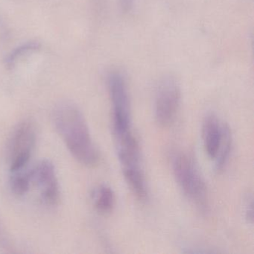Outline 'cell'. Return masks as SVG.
Wrapping results in <instances>:
<instances>
[{
  "label": "cell",
  "instance_id": "1",
  "mask_svg": "<svg viewBox=\"0 0 254 254\" xmlns=\"http://www.w3.org/2000/svg\"><path fill=\"white\" fill-rule=\"evenodd\" d=\"M53 123L71 155L86 167L99 164L100 156L92 139L88 125L82 113L72 105L58 108Z\"/></svg>",
  "mask_w": 254,
  "mask_h": 254
},
{
  "label": "cell",
  "instance_id": "13",
  "mask_svg": "<svg viewBox=\"0 0 254 254\" xmlns=\"http://www.w3.org/2000/svg\"><path fill=\"white\" fill-rule=\"evenodd\" d=\"M0 248L8 252H14V246L5 228L0 223Z\"/></svg>",
  "mask_w": 254,
  "mask_h": 254
},
{
  "label": "cell",
  "instance_id": "11",
  "mask_svg": "<svg viewBox=\"0 0 254 254\" xmlns=\"http://www.w3.org/2000/svg\"><path fill=\"white\" fill-rule=\"evenodd\" d=\"M232 147V135L230 127L224 123L223 136L219 149L215 157V169L218 172L222 170L230 157Z\"/></svg>",
  "mask_w": 254,
  "mask_h": 254
},
{
  "label": "cell",
  "instance_id": "12",
  "mask_svg": "<svg viewBox=\"0 0 254 254\" xmlns=\"http://www.w3.org/2000/svg\"><path fill=\"white\" fill-rule=\"evenodd\" d=\"M14 173L10 182L11 190L17 195H24L30 190L32 182L31 172H21V171H19Z\"/></svg>",
  "mask_w": 254,
  "mask_h": 254
},
{
  "label": "cell",
  "instance_id": "8",
  "mask_svg": "<svg viewBox=\"0 0 254 254\" xmlns=\"http://www.w3.org/2000/svg\"><path fill=\"white\" fill-rule=\"evenodd\" d=\"M117 154L123 169L140 166V148L139 142L131 130L116 136Z\"/></svg>",
  "mask_w": 254,
  "mask_h": 254
},
{
  "label": "cell",
  "instance_id": "7",
  "mask_svg": "<svg viewBox=\"0 0 254 254\" xmlns=\"http://www.w3.org/2000/svg\"><path fill=\"white\" fill-rule=\"evenodd\" d=\"M223 127L215 114H209L205 117L202 125L203 146L208 157L215 160L219 149L223 136Z\"/></svg>",
  "mask_w": 254,
  "mask_h": 254
},
{
  "label": "cell",
  "instance_id": "9",
  "mask_svg": "<svg viewBox=\"0 0 254 254\" xmlns=\"http://www.w3.org/2000/svg\"><path fill=\"white\" fill-rule=\"evenodd\" d=\"M125 180L136 199L145 202L148 198V190L145 175L141 166L123 169Z\"/></svg>",
  "mask_w": 254,
  "mask_h": 254
},
{
  "label": "cell",
  "instance_id": "3",
  "mask_svg": "<svg viewBox=\"0 0 254 254\" xmlns=\"http://www.w3.org/2000/svg\"><path fill=\"white\" fill-rule=\"evenodd\" d=\"M36 127L31 120H23L13 130L8 143L10 170H23L28 164L36 142Z\"/></svg>",
  "mask_w": 254,
  "mask_h": 254
},
{
  "label": "cell",
  "instance_id": "10",
  "mask_svg": "<svg viewBox=\"0 0 254 254\" xmlns=\"http://www.w3.org/2000/svg\"><path fill=\"white\" fill-rule=\"evenodd\" d=\"M116 197L114 190L106 185L99 187L95 193L94 206L101 215H110L115 207Z\"/></svg>",
  "mask_w": 254,
  "mask_h": 254
},
{
  "label": "cell",
  "instance_id": "2",
  "mask_svg": "<svg viewBox=\"0 0 254 254\" xmlns=\"http://www.w3.org/2000/svg\"><path fill=\"white\" fill-rule=\"evenodd\" d=\"M172 169L177 183L187 198L197 207L205 209L208 203L207 187L194 162L186 154H180L174 158Z\"/></svg>",
  "mask_w": 254,
  "mask_h": 254
},
{
  "label": "cell",
  "instance_id": "5",
  "mask_svg": "<svg viewBox=\"0 0 254 254\" xmlns=\"http://www.w3.org/2000/svg\"><path fill=\"white\" fill-rule=\"evenodd\" d=\"M179 84L172 77L165 78L157 89L155 100V117L160 127H168L174 123L181 104Z\"/></svg>",
  "mask_w": 254,
  "mask_h": 254
},
{
  "label": "cell",
  "instance_id": "4",
  "mask_svg": "<svg viewBox=\"0 0 254 254\" xmlns=\"http://www.w3.org/2000/svg\"><path fill=\"white\" fill-rule=\"evenodd\" d=\"M113 107V128L115 136L130 130V106L126 81L121 74L114 72L108 79Z\"/></svg>",
  "mask_w": 254,
  "mask_h": 254
},
{
  "label": "cell",
  "instance_id": "6",
  "mask_svg": "<svg viewBox=\"0 0 254 254\" xmlns=\"http://www.w3.org/2000/svg\"><path fill=\"white\" fill-rule=\"evenodd\" d=\"M32 182L39 187L46 204L56 206L60 199V188L56 168L50 160H43L30 170Z\"/></svg>",
  "mask_w": 254,
  "mask_h": 254
}]
</instances>
